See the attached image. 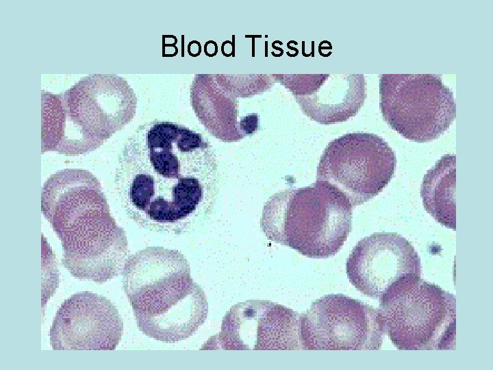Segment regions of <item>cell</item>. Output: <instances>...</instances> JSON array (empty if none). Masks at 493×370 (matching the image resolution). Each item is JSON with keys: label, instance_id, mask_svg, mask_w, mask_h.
<instances>
[{"label": "cell", "instance_id": "6da1fadb", "mask_svg": "<svg viewBox=\"0 0 493 370\" xmlns=\"http://www.w3.org/2000/svg\"><path fill=\"white\" fill-rule=\"evenodd\" d=\"M114 182L127 215L138 225L179 235L197 228L212 213L218 161L201 134L155 120L140 125L125 142Z\"/></svg>", "mask_w": 493, "mask_h": 370}, {"label": "cell", "instance_id": "7a4b0ae2", "mask_svg": "<svg viewBox=\"0 0 493 370\" xmlns=\"http://www.w3.org/2000/svg\"><path fill=\"white\" fill-rule=\"evenodd\" d=\"M41 209L62 243V263L74 277L101 284L123 270L127 236L92 173L65 169L52 174L42 188Z\"/></svg>", "mask_w": 493, "mask_h": 370}, {"label": "cell", "instance_id": "3957f363", "mask_svg": "<svg viewBox=\"0 0 493 370\" xmlns=\"http://www.w3.org/2000/svg\"><path fill=\"white\" fill-rule=\"evenodd\" d=\"M122 275L137 326L149 337L175 343L190 337L205 322L206 296L179 251L147 247L126 260Z\"/></svg>", "mask_w": 493, "mask_h": 370}, {"label": "cell", "instance_id": "277c9868", "mask_svg": "<svg viewBox=\"0 0 493 370\" xmlns=\"http://www.w3.org/2000/svg\"><path fill=\"white\" fill-rule=\"evenodd\" d=\"M42 152L74 156L102 145L134 117L136 98L114 75H92L65 93L42 99Z\"/></svg>", "mask_w": 493, "mask_h": 370}, {"label": "cell", "instance_id": "5b68a950", "mask_svg": "<svg viewBox=\"0 0 493 370\" xmlns=\"http://www.w3.org/2000/svg\"><path fill=\"white\" fill-rule=\"evenodd\" d=\"M353 207L329 184H313L279 191L265 203L261 227L267 238L303 256L325 258L335 256L351 230Z\"/></svg>", "mask_w": 493, "mask_h": 370}, {"label": "cell", "instance_id": "8992f818", "mask_svg": "<svg viewBox=\"0 0 493 370\" xmlns=\"http://www.w3.org/2000/svg\"><path fill=\"white\" fill-rule=\"evenodd\" d=\"M379 96L384 121L412 141L438 138L456 117L453 92L440 75L381 74Z\"/></svg>", "mask_w": 493, "mask_h": 370}, {"label": "cell", "instance_id": "52a82bcc", "mask_svg": "<svg viewBox=\"0 0 493 370\" xmlns=\"http://www.w3.org/2000/svg\"><path fill=\"white\" fill-rule=\"evenodd\" d=\"M384 333L401 350L453 349L456 299L438 285L420 279L380 304Z\"/></svg>", "mask_w": 493, "mask_h": 370}, {"label": "cell", "instance_id": "ba28073f", "mask_svg": "<svg viewBox=\"0 0 493 370\" xmlns=\"http://www.w3.org/2000/svg\"><path fill=\"white\" fill-rule=\"evenodd\" d=\"M396 166L395 153L383 138L371 133H348L326 147L316 180L336 188L353 208L380 193L394 177Z\"/></svg>", "mask_w": 493, "mask_h": 370}, {"label": "cell", "instance_id": "9c48e42d", "mask_svg": "<svg viewBox=\"0 0 493 370\" xmlns=\"http://www.w3.org/2000/svg\"><path fill=\"white\" fill-rule=\"evenodd\" d=\"M299 332L307 350L379 349L384 334L379 309L342 294L313 302L299 316Z\"/></svg>", "mask_w": 493, "mask_h": 370}, {"label": "cell", "instance_id": "30bf717a", "mask_svg": "<svg viewBox=\"0 0 493 370\" xmlns=\"http://www.w3.org/2000/svg\"><path fill=\"white\" fill-rule=\"evenodd\" d=\"M350 282L364 295L384 303L420 279V258L412 243L394 232L360 240L346 262Z\"/></svg>", "mask_w": 493, "mask_h": 370}, {"label": "cell", "instance_id": "8fae6325", "mask_svg": "<svg viewBox=\"0 0 493 370\" xmlns=\"http://www.w3.org/2000/svg\"><path fill=\"white\" fill-rule=\"evenodd\" d=\"M299 316L269 301L238 303L223 317L220 333L210 337L201 349H302Z\"/></svg>", "mask_w": 493, "mask_h": 370}, {"label": "cell", "instance_id": "7c38bea8", "mask_svg": "<svg viewBox=\"0 0 493 370\" xmlns=\"http://www.w3.org/2000/svg\"><path fill=\"white\" fill-rule=\"evenodd\" d=\"M123 323L115 306L89 291L74 294L58 310L49 331L55 350H114Z\"/></svg>", "mask_w": 493, "mask_h": 370}, {"label": "cell", "instance_id": "4fadbf2b", "mask_svg": "<svg viewBox=\"0 0 493 370\" xmlns=\"http://www.w3.org/2000/svg\"><path fill=\"white\" fill-rule=\"evenodd\" d=\"M293 93L303 112L323 125L345 121L364 105L362 74L274 75Z\"/></svg>", "mask_w": 493, "mask_h": 370}, {"label": "cell", "instance_id": "5bb4252c", "mask_svg": "<svg viewBox=\"0 0 493 370\" xmlns=\"http://www.w3.org/2000/svg\"><path fill=\"white\" fill-rule=\"evenodd\" d=\"M456 156L444 155L423 177L420 196L426 211L438 223L456 230Z\"/></svg>", "mask_w": 493, "mask_h": 370}, {"label": "cell", "instance_id": "9a60e30c", "mask_svg": "<svg viewBox=\"0 0 493 370\" xmlns=\"http://www.w3.org/2000/svg\"><path fill=\"white\" fill-rule=\"evenodd\" d=\"M258 115L257 114H249L240 119V130L245 135L253 134L258 128Z\"/></svg>", "mask_w": 493, "mask_h": 370}]
</instances>
